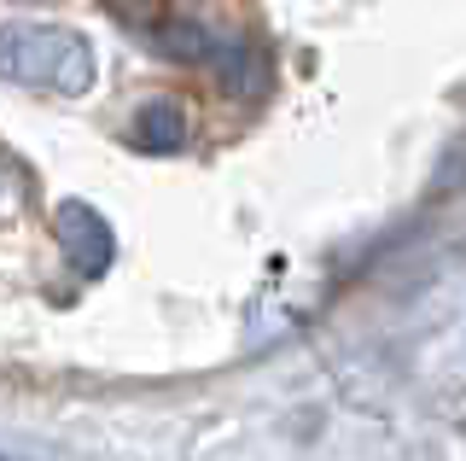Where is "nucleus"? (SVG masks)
<instances>
[{
	"label": "nucleus",
	"mask_w": 466,
	"mask_h": 461,
	"mask_svg": "<svg viewBox=\"0 0 466 461\" xmlns=\"http://www.w3.org/2000/svg\"><path fill=\"white\" fill-rule=\"evenodd\" d=\"M210 65L222 70L228 94H257V88H262V70H257V59H251V47H233V41H216Z\"/></svg>",
	"instance_id": "20e7f679"
},
{
	"label": "nucleus",
	"mask_w": 466,
	"mask_h": 461,
	"mask_svg": "<svg viewBox=\"0 0 466 461\" xmlns=\"http://www.w3.org/2000/svg\"><path fill=\"white\" fill-rule=\"evenodd\" d=\"M0 77L24 82V88L82 94L94 82V53L76 30H58V24H6L0 30Z\"/></svg>",
	"instance_id": "f257e3e1"
},
{
	"label": "nucleus",
	"mask_w": 466,
	"mask_h": 461,
	"mask_svg": "<svg viewBox=\"0 0 466 461\" xmlns=\"http://www.w3.org/2000/svg\"><path fill=\"white\" fill-rule=\"evenodd\" d=\"M58 240L70 246V257H76L82 275H99V269L111 263V228L99 222L87 205H65V210H58Z\"/></svg>",
	"instance_id": "f03ea898"
},
{
	"label": "nucleus",
	"mask_w": 466,
	"mask_h": 461,
	"mask_svg": "<svg viewBox=\"0 0 466 461\" xmlns=\"http://www.w3.org/2000/svg\"><path fill=\"white\" fill-rule=\"evenodd\" d=\"M157 47H164L169 59H210L216 36L198 30V24H164V30H157Z\"/></svg>",
	"instance_id": "39448f33"
},
{
	"label": "nucleus",
	"mask_w": 466,
	"mask_h": 461,
	"mask_svg": "<svg viewBox=\"0 0 466 461\" xmlns=\"http://www.w3.org/2000/svg\"><path fill=\"white\" fill-rule=\"evenodd\" d=\"M181 135H187L181 106H169V99H152V106H140V118H135V147H146V152H169V147H181Z\"/></svg>",
	"instance_id": "7ed1b4c3"
}]
</instances>
